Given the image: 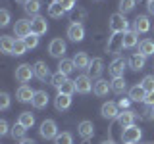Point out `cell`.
I'll list each match as a JSON object with an SVG mask.
<instances>
[{
  "label": "cell",
  "instance_id": "obj_1",
  "mask_svg": "<svg viewBox=\"0 0 154 144\" xmlns=\"http://www.w3.org/2000/svg\"><path fill=\"white\" fill-rule=\"evenodd\" d=\"M108 27H110V31L112 33H127L129 31V21H127V17L123 16V14H112L110 16V21H108Z\"/></svg>",
  "mask_w": 154,
  "mask_h": 144
},
{
  "label": "cell",
  "instance_id": "obj_2",
  "mask_svg": "<svg viewBox=\"0 0 154 144\" xmlns=\"http://www.w3.org/2000/svg\"><path fill=\"white\" fill-rule=\"evenodd\" d=\"M31 77H35V69H33V65L29 64H21L16 67V81L21 85H25L31 81Z\"/></svg>",
  "mask_w": 154,
  "mask_h": 144
},
{
  "label": "cell",
  "instance_id": "obj_3",
  "mask_svg": "<svg viewBox=\"0 0 154 144\" xmlns=\"http://www.w3.org/2000/svg\"><path fill=\"white\" fill-rule=\"evenodd\" d=\"M38 133H41V136L46 138V140L56 138V136H58V125H56V121H52V119H45V121L41 123Z\"/></svg>",
  "mask_w": 154,
  "mask_h": 144
},
{
  "label": "cell",
  "instance_id": "obj_4",
  "mask_svg": "<svg viewBox=\"0 0 154 144\" xmlns=\"http://www.w3.org/2000/svg\"><path fill=\"white\" fill-rule=\"evenodd\" d=\"M141 136H143V133H141V129H139L137 125H131V127L123 129V133H122L123 144H135V142L141 140Z\"/></svg>",
  "mask_w": 154,
  "mask_h": 144
},
{
  "label": "cell",
  "instance_id": "obj_5",
  "mask_svg": "<svg viewBox=\"0 0 154 144\" xmlns=\"http://www.w3.org/2000/svg\"><path fill=\"white\" fill-rule=\"evenodd\" d=\"M123 35L122 33H112V37L108 38V44H106V50L110 54H119L123 50Z\"/></svg>",
  "mask_w": 154,
  "mask_h": 144
},
{
  "label": "cell",
  "instance_id": "obj_6",
  "mask_svg": "<svg viewBox=\"0 0 154 144\" xmlns=\"http://www.w3.org/2000/svg\"><path fill=\"white\" fill-rule=\"evenodd\" d=\"M93 86H94V83L91 81L89 75H79L75 79V88H77L79 94H89L91 90H93Z\"/></svg>",
  "mask_w": 154,
  "mask_h": 144
},
{
  "label": "cell",
  "instance_id": "obj_7",
  "mask_svg": "<svg viewBox=\"0 0 154 144\" xmlns=\"http://www.w3.org/2000/svg\"><path fill=\"white\" fill-rule=\"evenodd\" d=\"M67 38H69L71 42H81L85 38V27L81 25V23H71V25L67 27Z\"/></svg>",
  "mask_w": 154,
  "mask_h": 144
},
{
  "label": "cell",
  "instance_id": "obj_8",
  "mask_svg": "<svg viewBox=\"0 0 154 144\" xmlns=\"http://www.w3.org/2000/svg\"><path fill=\"white\" fill-rule=\"evenodd\" d=\"M48 52H50L52 58L62 60L64 54H66V42L62 40V38H54V40H50V44H48Z\"/></svg>",
  "mask_w": 154,
  "mask_h": 144
},
{
  "label": "cell",
  "instance_id": "obj_9",
  "mask_svg": "<svg viewBox=\"0 0 154 144\" xmlns=\"http://www.w3.org/2000/svg\"><path fill=\"white\" fill-rule=\"evenodd\" d=\"M31 21H27V19H17L16 25H14V35L17 38H25L31 35Z\"/></svg>",
  "mask_w": 154,
  "mask_h": 144
},
{
  "label": "cell",
  "instance_id": "obj_10",
  "mask_svg": "<svg viewBox=\"0 0 154 144\" xmlns=\"http://www.w3.org/2000/svg\"><path fill=\"white\" fill-rule=\"evenodd\" d=\"M77 133H79V136L83 138V140H89V138H93V134H94V123L89 121V119L81 121L79 125H77Z\"/></svg>",
  "mask_w": 154,
  "mask_h": 144
},
{
  "label": "cell",
  "instance_id": "obj_11",
  "mask_svg": "<svg viewBox=\"0 0 154 144\" xmlns=\"http://www.w3.org/2000/svg\"><path fill=\"white\" fill-rule=\"evenodd\" d=\"M100 113H102V117H106V119H118L122 112H119V108H118L116 102H104L102 108H100Z\"/></svg>",
  "mask_w": 154,
  "mask_h": 144
},
{
  "label": "cell",
  "instance_id": "obj_12",
  "mask_svg": "<svg viewBox=\"0 0 154 144\" xmlns=\"http://www.w3.org/2000/svg\"><path fill=\"white\" fill-rule=\"evenodd\" d=\"M31 31L35 33V35H45V33L48 31V23H46V19L45 17H41V16H35L31 19Z\"/></svg>",
  "mask_w": 154,
  "mask_h": 144
},
{
  "label": "cell",
  "instance_id": "obj_13",
  "mask_svg": "<svg viewBox=\"0 0 154 144\" xmlns=\"http://www.w3.org/2000/svg\"><path fill=\"white\" fill-rule=\"evenodd\" d=\"M125 65H127V62L123 60V58H116V60L110 64L108 67V71H110V75L114 77H123V71H125Z\"/></svg>",
  "mask_w": 154,
  "mask_h": 144
},
{
  "label": "cell",
  "instance_id": "obj_14",
  "mask_svg": "<svg viewBox=\"0 0 154 144\" xmlns=\"http://www.w3.org/2000/svg\"><path fill=\"white\" fill-rule=\"evenodd\" d=\"M48 100H50V96H48L46 90H35V96H33V108L37 110H42L48 106Z\"/></svg>",
  "mask_w": 154,
  "mask_h": 144
},
{
  "label": "cell",
  "instance_id": "obj_15",
  "mask_svg": "<svg viewBox=\"0 0 154 144\" xmlns=\"http://www.w3.org/2000/svg\"><path fill=\"white\" fill-rule=\"evenodd\" d=\"M135 119H137V113H135L133 110H125V112L119 113L118 123H119V127H122V129H127V127H131V125L135 123Z\"/></svg>",
  "mask_w": 154,
  "mask_h": 144
},
{
  "label": "cell",
  "instance_id": "obj_16",
  "mask_svg": "<svg viewBox=\"0 0 154 144\" xmlns=\"http://www.w3.org/2000/svg\"><path fill=\"white\" fill-rule=\"evenodd\" d=\"M133 31L135 33H148L150 31V19L146 16H137L133 21Z\"/></svg>",
  "mask_w": 154,
  "mask_h": 144
},
{
  "label": "cell",
  "instance_id": "obj_17",
  "mask_svg": "<svg viewBox=\"0 0 154 144\" xmlns=\"http://www.w3.org/2000/svg\"><path fill=\"white\" fill-rule=\"evenodd\" d=\"M33 96H35V90L31 88V86H27V85H21L17 88V92H16V98L19 100V102H33Z\"/></svg>",
  "mask_w": 154,
  "mask_h": 144
},
{
  "label": "cell",
  "instance_id": "obj_18",
  "mask_svg": "<svg viewBox=\"0 0 154 144\" xmlns=\"http://www.w3.org/2000/svg\"><path fill=\"white\" fill-rule=\"evenodd\" d=\"M33 69H35V77L38 81H46V79H50V69H48V65L45 64V62H37L35 65H33Z\"/></svg>",
  "mask_w": 154,
  "mask_h": 144
},
{
  "label": "cell",
  "instance_id": "obj_19",
  "mask_svg": "<svg viewBox=\"0 0 154 144\" xmlns=\"http://www.w3.org/2000/svg\"><path fill=\"white\" fill-rule=\"evenodd\" d=\"M127 65L131 67L133 71H141L143 67L146 65V58H144L143 54H139V52H137V54H133V56L127 60Z\"/></svg>",
  "mask_w": 154,
  "mask_h": 144
},
{
  "label": "cell",
  "instance_id": "obj_20",
  "mask_svg": "<svg viewBox=\"0 0 154 144\" xmlns=\"http://www.w3.org/2000/svg\"><path fill=\"white\" fill-rule=\"evenodd\" d=\"M69 106H71V96H67V94H60V92H58V96L54 98V108L58 110V112H66Z\"/></svg>",
  "mask_w": 154,
  "mask_h": 144
},
{
  "label": "cell",
  "instance_id": "obj_21",
  "mask_svg": "<svg viewBox=\"0 0 154 144\" xmlns=\"http://www.w3.org/2000/svg\"><path fill=\"white\" fill-rule=\"evenodd\" d=\"M129 98H131V102H144V98H146V90H144L141 85H135V86L129 88Z\"/></svg>",
  "mask_w": 154,
  "mask_h": 144
},
{
  "label": "cell",
  "instance_id": "obj_22",
  "mask_svg": "<svg viewBox=\"0 0 154 144\" xmlns=\"http://www.w3.org/2000/svg\"><path fill=\"white\" fill-rule=\"evenodd\" d=\"M102 71H104V60H102V58H94V60H91V65H89L91 77H100Z\"/></svg>",
  "mask_w": 154,
  "mask_h": 144
},
{
  "label": "cell",
  "instance_id": "obj_23",
  "mask_svg": "<svg viewBox=\"0 0 154 144\" xmlns=\"http://www.w3.org/2000/svg\"><path fill=\"white\" fill-rule=\"evenodd\" d=\"M93 90H94V94H96V96H106V94L110 92V90H112V85H110L106 79H98V81L94 83Z\"/></svg>",
  "mask_w": 154,
  "mask_h": 144
},
{
  "label": "cell",
  "instance_id": "obj_24",
  "mask_svg": "<svg viewBox=\"0 0 154 144\" xmlns=\"http://www.w3.org/2000/svg\"><path fill=\"white\" fill-rule=\"evenodd\" d=\"M73 62H75L77 69H89V65H91V58L87 56L85 52H77L73 56Z\"/></svg>",
  "mask_w": 154,
  "mask_h": 144
},
{
  "label": "cell",
  "instance_id": "obj_25",
  "mask_svg": "<svg viewBox=\"0 0 154 144\" xmlns=\"http://www.w3.org/2000/svg\"><path fill=\"white\" fill-rule=\"evenodd\" d=\"M139 54H143L144 58H146V56H152L154 54V40H150V38H144V40L139 42Z\"/></svg>",
  "mask_w": 154,
  "mask_h": 144
},
{
  "label": "cell",
  "instance_id": "obj_26",
  "mask_svg": "<svg viewBox=\"0 0 154 144\" xmlns=\"http://www.w3.org/2000/svg\"><path fill=\"white\" fill-rule=\"evenodd\" d=\"M73 69H75V62H73V60L62 58V60H60V64H58V71H60V73H64V75L73 73Z\"/></svg>",
  "mask_w": 154,
  "mask_h": 144
},
{
  "label": "cell",
  "instance_id": "obj_27",
  "mask_svg": "<svg viewBox=\"0 0 154 144\" xmlns=\"http://www.w3.org/2000/svg\"><path fill=\"white\" fill-rule=\"evenodd\" d=\"M110 85H112V92L116 94H123L127 90V83H125L123 77H116V79L110 81Z\"/></svg>",
  "mask_w": 154,
  "mask_h": 144
},
{
  "label": "cell",
  "instance_id": "obj_28",
  "mask_svg": "<svg viewBox=\"0 0 154 144\" xmlns=\"http://www.w3.org/2000/svg\"><path fill=\"white\" fill-rule=\"evenodd\" d=\"M23 10H25L29 16H33V17L38 16V12H41V0H27Z\"/></svg>",
  "mask_w": 154,
  "mask_h": 144
},
{
  "label": "cell",
  "instance_id": "obj_29",
  "mask_svg": "<svg viewBox=\"0 0 154 144\" xmlns=\"http://www.w3.org/2000/svg\"><path fill=\"white\" fill-rule=\"evenodd\" d=\"M14 44H16V40H14L12 37H8V35H4L0 38V48H2L4 54H14Z\"/></svg>",
  "mask_w": 154,
  "mask_h": 144
},
{
  "label": "cell",
  "instance_id": "obj_30",
  "mask_svg": "<svg viewBox=\"0 0 154 144\" xmlns=\"http://www.w3.org/2000/svg\"><path fill=\"white\" fill-rule=\"evenodd\" d=\"M66 14V10H64V6H62L58 0H54V2L48 6V16L50 17H62Z\"/></svg>",
  "mask_w": 154,
  "mask_h": 144
},
{
  "label": "cell",
  "instance_id": "obj_31",
  "mask_svg": "<svg viewBox=\"0 0 154 144\" xmlns=\"http://www.w3.org/2000/svg\"><path fill=\"white\" fill-rule=\"evenodd\" d=\"M17 123H21L25 129H31L33 125H35V115H33L31 112H23V113H19Z\"/></svg>",
  "mask_w": 154,
  "mask_h": 144
},
{
  "label": "cell",
  "instance_id": "obj_32",
  "mask_svg": "<svg viewBox=\"0 0 154 144\" xmlns=\"http://www.w3.org/2000/svg\"><path fill=\"white\" fill-rule=\"evenodd\" d=\"M137 40H139V33H135V31L123 33V46L125 48H133L137 44Z\"/></svg>",
  "mask_w": 154,
  "mask_h": 144
},
{
  "label": "cell",
  "instance_id": "obj_33",
  "mask_svg": "<svg viewBox=\"0 0 154 144\" xmlns=\"http://www.w3.org/2000/svg\"><path fill=\"white\" fill-rule=\"evenodd\" d=\"M58 92H60V94H67V96H73V92H77L75 81H66V83L58 88Z\"/></svg>",
  "mask_w": 154,
  "mask_h": 144
},
{
  "label": "cell",
  "instance_id": "obj_34",
  "mask_svg": "<svg viewBox=\"0 0 154 144\" xmlns=\"http://www.w3.org/2000/svg\"><path fill=\"white\" fill-rule=\"evenodd\" d=\"M135 4H137V0H119V14H129L135 10Z\"/></svg>",
  "mask_w": 154,
  "mask_h": 144
},
{
  "label": "cell",
  "instance_id": "obj_35",
  "mask_svg": "<svg viewBox=\"0 0 154 144\" xmlns=\"http://www.w3.org/2000/svg\"><path fill=\"white\" fill-rule=\"evenodd\" d=\"M66 81H67V75L60 73V71H56V73L50 77V85H52V86H56V88H60V86L64 85Z\"/></svg>",
  "mask_w": 154,
  "mask_h": 144
},
{
  "label": "cell",
  "instance_id": "obj_36",
  "mask_svg": "<svg viewBox=\"0 0 154 144\" xmlns=\"http://www.w3.org/2000/svg\"><path fill=\"white\" fill-rule=\"evenodd\" d=\"M27 50H29V48L25 44V40H23V38H16V44H14V56H23Z\"/></svg>",
  "mask_w": 154,
  "mask_h": 144
},
{
  "label": "cell",
  "instance_id": "obj_37",
  "mask_svg": "<svg viewBox=\"0 0 154 144\" xmlns=\"http://www.w3.org/2000/svg\"><path fill=\"white\" fill-rule=\"evenodd\" d=\"M54 144H73V136L69 133H58V136L54 138Z\"/></svg>",
  "mask_w": 154,
  "mask_h": 144
},
{
  "label": "cell",
  "instance_id": "obj_38",
  "mask_svg": "<svg viewBox=\"0 0 154 144\" xmlns=\"http://www.w3.org/2000/svg\"><path fill=\"white\" fill-rule=\"evenodd\" d=\"M25 131H27V129L23 127L21 123H16V125L12 127V136H14V138H19V140H23V138H25Z\"/></svg>",
  "mask_w": 154,
  "mask_h": 144
},
{
  "label": "cell",
  "instance_id": "obj_39",
  "mask_svg": "<svg viewBox=\"0 0 154 144\" xmlns=\"http://www.w3.org/2000/svg\"><path fill=\"white\" fill-rule=\"evenodd\" d=\"M141 86L146 90V94L154 92V75H146V77H144V79L141 81Z\"/></svg>",
  "mask_w": 154,
  "mask_h": 144
},
{
  "label": "cell",
  "instance_id": "obj_40",
  "mask_svg": "<svg viewBox=\"0 0 154 144\" xmlns=\"http://www.w3.org/2000/svg\"><path fill=\"white\" fill-rule=\"evenodd\" d=\"M23 40H25L27 48H37V46H38V35H35V33H31V35L25 37Z\"/></svg>",
  "mask_w": 154,
  "mask_h": 144
},
{
  "label": "cell",
  "instance_id": "obj_41",
  "mask_svg": "<svg viewBox=\"0 0 154 144\" xmlns=\"http://www.w3.org/2000/svg\"><path fill=\"white\" fill-rule=\"evenodd\" d=\"M8 108H10V94L8 92H2V94H0V110L6 112Z\"/></svg>",
  "mask_w": 154,
  "mask_h": 144
},
{
  "label": "cell",
  "instance_id": "obj_42",
  "mask_svg": "<svg viewBox=\"0 0 154 144\" xmlns=\"http://www.w3.org/2000/svg\"><path fill=\"white\" fill-rule=\"evenodd\" d=\"M8 23H10V12H8L6 8H4V10H0V25L6 27Z\"/></svg>",
  "mask_w": 154,
  "mask_h": 144
},
{
  "label": "cell",
  "instance_id": "obj_43",
  "mask_svg": "<svg viewBox=\"0 0 154 144\" xmlns=\"http://www.w3.org/2000/svg\"><path fill=\"white\" fill-rule=\"evenodd\" d=\"M58 2L64 6V10L66 12H73V8H75V2L77 0H58Z\"/></svg>",
  "mask_w": 154,
  "mask_h": 144
},
{
  "label": "cell",
  "instance_id": "obj_44",
  "mask_svg": "<svg viewBox=\"0 0 154 144\" xmlns=\"http://www.w3.org/2000/svg\"><path fill=\"white\" fill-rule=\"evenodd\" d=\"M85 16H87L85 10H79V12H73V14H71V19H73V23H81L85 19Z\"/></svg>",
  "mask_w": 154,
  "mask_h": 144
},
{
  "label": "cell",
  "instance_id": "obj_45",
  "mask_svg": "<svg viewBox=\"0 0 154 144\" xmlns=\"http://www.w3.org/2000/svg\"><path fill=\"white\" fill-rule=\"evenodd\" d=\"M129 106H131V98H122L118 102V108L122 110V112H125V110H129Z\"/></svg>",
  "mask_w": 154,
  "mask_h": 144
},
{
  "label": "cell",
  "instance_id": "obj_46",
  "mask_svg": "<svg viewBox=\"0 0 154 144\" xmlns=\"http://www.w3.org/2000/svg\"><path fill=\"white\" fill-rule=\"evenodd\" d=\"M144 104L150 106V108L154 106V92H148V94H146V98H144Z\"/></svg>",
  "mask_w": 154,
  "mask_h": 144
},
{
  "label": "cell",
  "instance_id": "obj_47",
  "mask_svg": "<svg viewBox=\"0 0 154 144\" xmlns=\"http://www.w3.org/2000/svg\"><path fill=\"white\" fill-rule=\"evenodd\" d=\"M0 134H8V121L6 119L0 121Z\"/></svg>",
  "mask_w": 154,
  "mask_h": 144
},
{
  "label": "cell",
  "instance_id": "obj_48",
  "mask_svg": "<svg viewBox=\"0 0 154 144\" xmlns=\"http://www.w3.org/2000/svg\"><path fill=\"white\" fill-rule=\"evenodd\" d=\"M146 10H148V14L154 16V0H148V2H146Z\"/></svg>",
  "mask_w": 154,
  "mask_h": 144
},
{
  "label": "cell",
  "instance_id": "obj_49",
  "mask_svg": "<svg viewBox=\"0 0 154 144\" xmlns=\"http://www.w3.org/2000/svg\"><path fill=\"white\" fill-rule=\"evenodd\" d=\"M19 144H35V140H31V138H23Z\"/></svg>",
  "mask_w": 154,
  "mask_h": 144
},
{
  "label": "cell",
  "instance_id": "obj_50",
  "mask_svg": "<svg viewBox=\"0 0 154 144\" xmlns=\"http://www.w3.org/2000/svg\"><path fill=\"white\" fill-rule=\"evenodd\" d=\"M150 119H152V121H154V106H152V108H150Z\"/></svg>",
  "mask_w": 154,
  "mask_h": 144
},
{
  "label": "cell",
  "instance_id": "obj_51",
  "mask_svg": "<svg viewBox=\"0 0 154 144\" xmlns=\"http://www.w3.org/2000/svg\"><path fill=\"white\" fill-rule=\"evenodd\" d=\"M102 144H114V142H112V140H104Z\"/></svg>",
  "mask_w": 154,
  "mask_h": 144
},
{
  "label": "cell",
  "instance_id": "obj_52",
  "mask_svg": "<svg viewBox=\"0 0 154 144\" xmlns=\"http://www.w3.org/2000/svg\"><path fill=\"white\" fill-rule=\"evenodd\" d=\"M16 2H21V4H25V2H27V0H16Z\"/></svg>",
  "mask_w": 154,
  "mask_h": 144
},
{
  "label": "cell",
  "instance_id": "obj_53",
  "mask_svg": "<svg viewBox=\"0 0 154 144\" xmlns=\"http://www.w3.org/2000/svg\"><path fill=\"white\" fill-rule=\"evenodd\" d=\"M146 2H148V0H146Z\"/></svg>",
  "mask_w": 154,
  "mask_h": 144
}]
</instances>
